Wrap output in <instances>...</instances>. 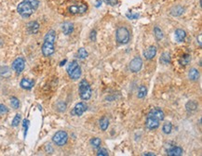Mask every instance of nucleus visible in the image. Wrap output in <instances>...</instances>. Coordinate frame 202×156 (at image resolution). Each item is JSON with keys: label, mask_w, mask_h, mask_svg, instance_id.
<instances>
[{"label": "nucleus", "mask_w": 202, "mask_h": 156, "mask_svg": "<svg viewBox=\"0 0 202 156\" xmlns=\"http://www.w3.org/2000/svg\"><path fill=\"white\" fill-rule=\"evenodd\" d=\"M175 38L178 42H184L186 38V33L183 29H177L175 31Z\"/></svg>", "instance_id": "dca6fc26"}, {"label": "nucleus", "mask_w": 202, "mask_h": 156, "mask_svg": "<svg viewBox=\"0 0 202 156\" xmlns=\"http://www.w3.org/2000/svg\"><path fill=\"white\" fill-rule=\"evenodd\" d=\"M27 30L30 33L35 34L39 31V23L37 21H30L27 24Z\"/></svg>", "instance_id": "4468645a"}, {"label": "nucleus", "mask_w": 202, "mask_h": 156, "mask_svg": "<svg viewBox=\"0 0 202 156\" xmlns=\"http://www.w3.org/2000/svg\"><path fill=\"white\" fill-rule=\"evenodd\" d=\"M65 62H66V60H63V61H62V62H61V64H60V65H61V66H62V65H63V64H64V63H65Z\"/></svg>", "instance_id": "49530a36"}, {"label": "nucleus", "mask_w": 202, "mask_h": 156, "mask_svg": "<svg viewBox=\"0 0 202 156\" xmlns=\"http://www.w3.org/2000/svg\"><path fill=\"white\" fill-rule=\"evenodd\" d=\"M147 94V88L145 86H141L139 87V91H138V98L139 99H144Z\"/></svg>", "instance_id": "cd10ccee"}, {"label": "nucleus", "mask_w": 202, "mask_h": 156, "mask_svg": "<svg viewBox=\"0 0 202 156\" xmlns=\"http://www.w3.org/2000/svg\"><path fill=\"white\" fill-rule=\"evenodd\" d=\"M116 38L119 44L122 45L128 44L131 39V33L129 29L125 26H119L116 32Z\"/></svg>", "instance_id": "f03ea898"}, {"label": "nucleus", "mask_w": 202, "mask_h": 156, "mask_svg": "<svg viewBox=\"0 0 202 156\" xmlns=\"http://www.w3.org/2000/svg\"><path fill=\"white\" fill-rule=\"evenodd\" d=\"M143 155H150V156H154L156 155L154 153H145V154H143Z\"/></svg>", "instance_id": "c03bdc74"}, {"label": "nucleus", "mask_w": 202, "mask_h": 156, "mask_svg": "<svg viewBox=\"0 0 202 156\" xmlns=\"http://www.w3.org/2000/svg\"><path fill=\"white\" fill-rule=\"evenodd\" d=\"M34 85V80H31V79H28V78H23L21 79V83H20V86L23 88V89H26V90H30Z\"/></svg>", "instance_id": "ddd939ff"}, {"label": "nucleus", "mask_w": 202, "mask_h": 156, "mask_svg": "<svg viewBox=\"0 0 202 156\" xmlns=\"http://www.w3.org/2000/svg\"><path fill=\"white\" fill-rule=\"evenodd\" d=\"M42 53L45 57H49L51 56L54 51H55V47H54V43H50V42H47L44 41L43 45H42Z\"/></svg>", "instance_id": "0eeeda50"}, {"label": "nucleus", "mask_w": 202, "mask_h": 156, "mask_svg": "<svg viewBox=\"0 0 202 156\" xmlns=\"http://www.w3.org/2000/svg\"><path fill=\"white\" fill-rule=\"evenodd\" d=\"M127 17L129 18V19H137L138 17H139V14H134V15H132V14H127Z\"/></svg>", "instance_id": "79ce46f5"}, {"label": "nucleus", "mask_w": 202, "mask_h": 156, "mask_svg": "<svg viewBox=\"0 0 202 156\" xmlns=\"http://www.w3.org/2000/svg\"><path fill=\"white\" fill-rule=\"evenodd\" d=\"M78 90H79V96L83 100H88L91 98V94H92L91 87L86 79H82L80 81L78 86Z\"/></svg>", "instance_id": "f257e3e1"}, {"label": "nucleus", "mask_w": 202, "mask_h": 156, "mask_svg": "<svg viewBox=\"0 0 202 156\" xmlns=\"http://www.w3.org/2000/svg\"><path fill=\"white\" fill-rule=\"evenodd\" d=\"M88 10V6L86 4H75L68 7V11L72 15L84 14Z\"/></svg>", "instance_id": "39448f33"}, {"label": "nucleus", "mask_w": 202, "mask_h": 156, "mask_svg": "<svg viewBox=\"0 0 202 156\" xmlns=\"http://www.w3.org/2000/svg\"><path fill=\"white\" fill-rule=\"evenodd\" d=\"M143 67V60L140 57H135L130 62V70L132 73H138Z\"/></svg>", "instance_id": "423d86ee"}, {"label": "nucleus", "mask_w": 202, "mask_h": 156, "mask_svg": "<svg viewBox=\"0 0 202 156\" xmlns=\"http://www.w3.org/2000/svg\"><path fill=\"white\" fill-rule=\"evenodd\" d=\"M62 31L65 35H69L74 31V24L71 22H64L62 25Z\"/></svg>", "instance_id": "2eb2a0df"}, {"label": "nucleus", "mask_w": 202, "mask_h": 156, "mask_svg": "<svg viewBox=\"0 0 202 156\" xmlns=\"http://www.w3.org/2000/svg\"><path fill=\"white\" fill-rule=\"evenodd\" d=\"M0 76H2L4 78L9 77L10 76V69L8 67H6V66L0 67Z\"/></svg>", "instance_id": "a878e982"}, {"label": "nucleus", "mask_w": 202, "mask_h": 156, "mask_svg": "<svg viewBox=\"0 0 202 156\" xmlns=\"http://www.w3.org/2000/svg\"><path fill=\"white\" fill-rule=\"evenodd\" d=\"M145 126L148 129H156L159 127V120L155 118L154 116L148 114L145 121Z\"/></svg>", "instance_id": "1a4fd4ad"}, {"label": "nucleus", "mask_w": 202, "mask_h": 156, "mask_svg": "<svg viewBox=\"0 0 202 156\" xmlns=\"http://www.w3.org/2000/svg\"><path fill=\"white\" fill-rule=\"evenodd\" d=\"M98 156H108L109 155V154H108V152L105 150V149H103V148H98V152H97V154H96Z\"/></svg>", "instance_id": "f704fd0d"}, {"label": "nucleus", "mask_w": 202, "mask_h": 156, "mask_svg": "<svg viewBox=\"0 0 202 156\" xmlns=\"http://www.w3.org/2000/svg\"><path fill=\"white\" fill-rule=\"evenodd\" d=\"M78 66V64H77V61L76 60H73V61H71L69 64H68V66H67V74H69L71 72H73L76 67Z\"/></svg>", "instance_id": "7c9ffc66"}, {"label": "nucleus", "mask_w": 202, "mask_h": 156, "mask_svg": "<svg viewBox=\"0 0 202 156\" xmlns=\"http://www.w3.org/2000/svg\"><path fill=\"white\" fill-rule=\"evenodd\" d=\"M7 112H8V109H7L5 105L0 104V114H7Z\"/></svg>", "instance_id": "58836bf2"}, {"label": "nucleus", "mask_w": 202, "mask_h": 156, "mask_svg": "<svg viewBox=\"0 0 202 156\" xmlns=\"http://www.w3.org/2000/svg\"><path fill=\"white\" fill-rule=\"evenodd\" d=\"M24 67H25V60L23 58L21 57H19L17 58L13 63H12V69L17 73V74H21L23 70H24Z\"/></svg>", "instance_id": "6e6552de"}, {"label": "nucleus", "mask_w": 202, "mask_h": 156, "mask_svg": "<svg viewBox=\"0 0 202 156\" xmlns=\"http://www.w3.org/2000/svg\"><path fill=\"white\" fill-rule=\"evenodd\" d=\"M171 60H172V58H171V54L169 52H164L160 57V61L163 64H169V63H171Z\"/></svg>", "instance_id": "5701e85b"}, {"label": "nucleus", "mask_w": 202, "mask_h": 156, "mask_svg": "<svg viewBox=\"0 0 202 156\" xmlns=\"http://www.w3.org/2000/svg\"><path fill=\"white\" fill-rule=\"evenodd\" d=\"M55 39H56V33L55 31L53 30H50L48 31L45 37H44V41H47V42H50V43H54L55 42Z\"/></svg>", "instance_id": "412c9836"}, {"label": "nucleus", "mask_w": 202, "mask_h": 156, "mask_svg": "<svg viewBox=\"0 0 202 156\" xmlns=\"http://www.w3.org/2000/svg\"><path fill=\"white\" fill-rule=\"evenodd\" d=\"M186 108L187 112L192 113V112H195V111L197 110L198 104H197V102H195V101H193V100H190V101H188V102L186 103Z\"/></svg>", "instance_id": "b1692460"}, {"label": "nucleus", "mask_w": 202, "mask_h": 156, "mask_svg": "<svg viewBox=\"0 0 202 156\" xmlns=\"http://www.w3.org/2000/svg\"><path fill=\"white\" fill-rule=\"evenodd\" d=\"M52 141L57 146H63L68 141V135H67V133L65 131H62V130L58 131L52 137Z\"/></svg>", "instance_id": "20e7f679"}, {"label": "nucleus", "mask_w": 202, "mask_h": 156, "mask_svg": "<svg viewBox=\"0 0 202 156\" xmlns=\"http://www.w3.org/2000/svg\"><path fill=\"white\" fill-rule=\"evenodd\" d=\"M20 122H21V115L20 114H16L15 117L12 120V127H18L19 124H20Z\"/></svg>", "instance_id": "72a5a7b5"}, {"label": "nucleus", "mask_w": 202, "mask_h": 156, "mask_svg": "<svg viewBox=\"0 0 202 156\" xmlns=\"http://www.w3.org/2000/svg\"><path fill=\"white\" fill-rule=\"evenodd\" d=\"M154 33H155V36H156L157 40H158V41H160V40L163 38V36H164L162 30H161L158 26H156V27L154 28Z\"/></svg>", "instance_id": "bb28decb"}, {"label": "nucleus", "mask_w": 202, "mask_h": 156, "mask_svg": "<svg viewBox=\"0 0 202 156\" xmlns=\"http://www.w3.org/2000/svg\"><path fill=\"white\" fill-rule=\"evenodd\" d=\"M10 104L14 109H18L20 107V101L17 98L15 97H11L10 98Z\"/></svg>", "instance_id": "473e14b6"}, {"label": "nucleus", "mask_w": 202, "mask_h": 156, "mask_svg": "<svg viewBox=\"0 0 202 156\" xmlns=\"http://www.w3.org/2000/svg\"><path fill=\"white\" fill-rule=\"evenodd\" d=\"M104 2L110 6H116L118 2V0H104Z\"/></svg>", "instance_id": "ea45409f"}, {"label": "nucleus", "mask_w": 202, "mask_h": 156, "mask_svg": "<svg viewBox=\"0 0 202 156\" xmlns=\"http://www.w3.org/2000/svg\"><path fill=\"white\" fill-rule=\"evenodd\" d=\"M23 128H24V137H26V134H27V130H28V127H29V121L28 120H23Z\"/></svg>", "instance_id": "4c0bfd02"}, {"label": "nucleus", "mask_w": 202, "mask_h": 156, "mask_svg": "<svg viewBox=\"0 0 202 156\" xmlns=\"http://www.w3.org/2000/svg\"><path fill=\"white\" fill-rule=\"evenodd\" d=\"M86 111H87L86 104L83 103V102H79V103L76 104V106L74 107V109L71 112V114L76 115V116H81Z\"/></svg>", "instance_id": "9d476101"}, {"label": "nucleus", "mask_w": 202, "mask_h": 156, "mask_svg": "<svg viewBox=\"0 0 202 156\" xmlns=\"http://www.w3.org/2000/svg\"><path fill=\"white\" fill-rule=\"evenodd\" d=\"M183 149L180 147H172V149L168 150L167 154L170 156H181L183 155Z\"/></svg>", "instance_id": "a211bd4d"}, {"label": "nucleus", "mask_w": 202, "mask_h": 156, "mask_svg": "<svg viewBox=\"0 0 202 156\" xmlns=\"http://www.w3.org/2000/svg\"><path fill=\"white\" fill-rule=\"evenodd\" d=\"M157 55V47L155 46H150L147 49L144 51V56L147 60H153Z\"/></svg>", "instance_id": "f8f14e48"}, {"label": "nucleus", "mask_w": 202, "mask_h": 156, "mask_svg": "<svg viewBox=\"0 0 202 156\" xmlns=\"http://www.w3.org/2000/svg\"><path fill=\"white\" fill-rule=\"evenodd\" d=\"M90 144L91 146L94 148V149H98L101 147V144H102V140L99 139V138H93L90 140Z\"/></svg>", "instance_id": "c85d7f7f"}, {"label": "nucleus", "mask_w": 202, "mask_h": 156, "mask_svg": "<svg viewBox=\"0 0 202 156\" xmlns=\"http://www.w3.org/2000/svg\"><path fill=\"white\" fill-rule=\"evenodd\" d=\"M190 61H191V56L188 55V54H186V55L182 56V58L179 60V63H180L181 65H184V66L189 64Z\"/></svg>", "instance_id": "393cba45"}, {"label": "nucleus", "mask_w": 202, "mask_h": 156, "mask_svg": "<svg viewBox=\"0 0 202 156\" xmlns=\"http://www.w3.org/2000/svg\"><path fill=\"white\" fill-rule=\"evenodd\" d=\"M199 44H200V47H201V34L199 35Z\"/></svg>", "instance_id": "a18cd8bd"}, {"label": "nucleus", "mask_w": 202, "mask_h": 156, "mask_svg": "<svg viewBox=\"0 0 202 156\" xmlns=\"http://www.w3.org/2000/svg\"><path fill=\"white\" fill-rule=\"evenodd\" d=\"M34 10L35 9L26 0H23L22 2H21L17 7L18 13L23 18H29L34 12Z\"/></svg>", "instance_id": "7ed1b4c3"}, {"label": "nucleus", "mask_w": 202, "mask_h": 156, "mask_svg": "<svg viewBox=\"0 0 202 156\" xmlns=\"http://www.w3.org/2000/svg\"><path fill=\"white\" fill-rule=\"evenodd\" d=\"M90 40L91 41H95L96 40V32L95 31H92L91 33H90Z\"/></svg>", "instance_id": "a19ab883"}, {"label": "nucleus", "mask_w": 202, "mask_h": 156, "mask_svg": "<svg viewBox=\"0 0 202 156\" xmlns=\"http://www.w3.org/2000/svg\"><path fill=\"white\" fill-rule=\"evenodd\" d=\"M99 124H100V127L103 131H105L108 127H109V119L106 117V116H103L100 121H99Z\"/></svg>", "instance_id": "4be33fe9"}, {"label": "nucleus", "mask_w": 202, "mask_h": 156, "mask_svg": "<svg viewBox=\"0 0 202 156\" xmlns=\"http://www.w3.org/2000/svg\"><path fill=\"white\" fill-rule=\"evenodd\" d=\"M88 56H89V53H88V51L84 47H81V48L78 49V51H77V57L79 59H86Z\"/></svg>", "instance_id": "c756f323"}, {"label": "nucleus", "mask_w": 202, "mask_h": 156, "mask_svg": "<svg viewBox=\"0 0 202 156\" xmlns=\"http://www.w3.org/2000/svg\"><path fill=\"white\" fill-rule=\"evenodd\" d=\"M184 11H185V8H184L181 5H178V6L173 7L171 9V14H172V16L177 17V16L182 15V14L184 13Z\"/></svg>", "instance_id": "6ab92c4d"}, {"label": "nucleus", "mask_w": 202, "mask_h": 156, "mask_svg": "<svg viewBox=\"0 0 202 156\" xmlns=\"http://www.w3.org/2000/svg\"><path fill=\"white\" fill-rule=\"evenodd\" d=\"M188 77L192 81H197L200 78V71L198 69H196V68L190 69L189 73H188Z\"/></svg>", "instance_id": "aec40b11"}, {"label": "nucleus", "mask_w": 202, "mask_h": 156, "mask_svg": "<svg viewBox=\"0 0 202 156\" xmlns=\"http://www.w3.org/2000/svg\"><path fill=\"white\" fill-rule=\"evenodd\" d=\"M34 9H36L39 6V1L38 0H26Z\"/></svg>", "instance_id": "c9c22d12"}, {"label": "nucleus", "mask_w": 202, "mask_h": 156, "mask_svg": "<svg viewBox=\"0 0 202 156\" xmlns=\"http://www.w3.org/2000/svg\"><path fill=\"white\" fill-rule=\"evenodd\" d=\"M101 5H102V0H97V1H96V5H95V7H99Z\"/></svg>", "instance_id": "37998d69"}, {"label": "nucleus", "mask_w": 202, "mask_h": 156, "mask_svg": "<svg viewBox=\"0 0 202 156\" xmlns=\"http://www.w3.org/2000/svg\"><path fill=\"white\" fill-rule=\"evenodd\" d=\"M148 114L154 116L155 118H157L159 121H162L165 118V114H164L163 111L161 109H159V108H153V109H151Z\"/></svg>", "instance_id": "9b49d317"}, {"label": "nucleus", "mask_w": 202, "mask_h": 156, "mask_svg": "<svg viewBox=\"0 0 202 156\" xmlns=\"http://www.w3.org/2000/svg\"><path fill=\"white\" fill-rule=\"evenodd\" d=\"M2 44H3V41H2V39L0 38V47L2 46Z\"/></svg>", "instance_id": "de8ad7c7"}, {"label": "nucleus", "mask_w": 202, "mask_h": 156, "mask_svg": "<svg viewBox=\"0 0 202 156\" xmlns=\"http://www.w3.org/2000/svg\"><path fill=\"white\" fill-rule=\"evenodd\" d=\"M172 125L171 123H165L163 125V127H162V131L165 133V134H170L172 132Z\"/></svg>", "instance_id": "2f4dec72"}, {"label": "nucleus", "mask_w": 202, "mask_h": 156, "mask_svg": "<svg viewBox=\"0 0 202 156\" xmlns=\"http://www.w3.org/2000/svg\"><path fill=\"white\" fill-rule=\"evenodd\" d=\"M57 109H58L59 112H64L65 109H66V105L63 102H59L57 104Z\"/></svg>", "instance_id": "e433bc0d"}, {"label": "nucleus", "mask_w": 202, "mask_h": 156, "mask_svg": "<svg viewBox=\"0 0 202 156\" xmlns=\"http://www.w3.org/2000/svg\"><path fill=\"white\" fill-rule=\"evenodd\" d=\"M81 74H82V71H81V68L80 66L78 65L73 72H71L68 75L70 76V78L72 80H78L81 76Z\"/></svg>", "instance_id": "f3484780"}]
</instances>
